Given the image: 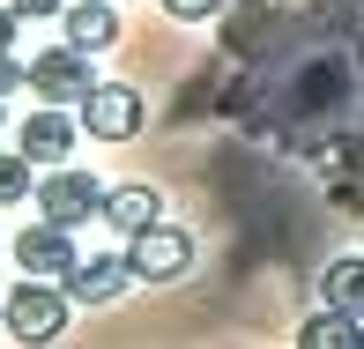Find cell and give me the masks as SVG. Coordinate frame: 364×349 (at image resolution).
<instances>
[{"mask_svg": "<svg viewBox=\"0 0 364 349\" xmlns=\"http://www.w3.org/2000/svg\"><path fill=\"white\" fill-rule=\"evenodd\" d=\"M68 282H53V275H23L8 297H0V327H8L15 342H60L68 335Z\"/></svg>", "mask_w": 364, "mask_h": 349, "instance_id": "1", "label": "cell"}, {"mask_svg": "<svg viewBox=\"0 0 364 349\" xmlns=\"http://www.w3.org/2000/svg\"><path fill=\"white\" fill-rule=\"evenodd\" d=\"M105 193H112V186H97L90 171H75V163H45V178H38L30 201H38V215L82 230V223H105Z\"/></svg>", "mask_w": 364, "mask_h": 349, "instance_id": "2", "label": "cell"}, {"mask_svg": "<svg viewBox=\"0 0 364 349\" xmlns=\"http://www.w3.org/2000/svg\"><path fill=\"white\" fill-rule=\"evenodd\" d=\"M127 268H134V282H178L193 268V230H178V223H149L127 238Z\"/></svg>", "mask_w": 364, "mask_h": 349, "instance_id": "3", "label": "cell"}, {"mask_svg": "<svg viewBox=\"0 0 364 349\" xmlns=\"http://www.w3.org/2000/svg\"><path fill=\"white\" fill-rule=\"evenodd\" d=\"M97 53H82V45H45L38 60H30V90L45 97V104H82V97L97 90V68H90Z\"/></svg>", "mask_w": 364, "mask_h": 349, "instance_id": "4", "label": "cell"}, {"mask_svg": "<svg viewBox=\"0 0 364 349\" xmlns=\"http://www.w3.org/2000/svg\"><path fill=\"white\" fill-rule=\"evenodd\" d=\"M75 112H82V134H97V141H134L141 119H149L141 90H127V82H97Z\"/></svg>", "mask_w": 364, "mask_h": 349, "instance_id": "5", "label": "cell"}, {"mask_svg": "<svg viewBox=\"0 0 364 349\" xmlns=\"http://www.w3.org/2000/svg\"><path fill=\"white\" fill-rule=\"evenodd\" d=\"M75 260H82V253H75V230L53 223V215H38V223L15 230V268H23V275H53V282H68Z\"/></svg>", "mask_w": 364, "mask_h": 349, "instance_id": "6", "label": "cell"}, {"mask_svg": "<svg viewBox=\"0 0 364 349\" xmlns=\"http://www.w3.org/2000/svg\"><path fill=\"white\" fill-rule=\"evenodd\" d=\"M75 141H82V112H68V104H38L23 127H15V149L38 156V163H68Z\"/></svg>", "mask_w": 364, "mask_h": 349, "instance_id": "7", "label": "cell"}, {"mask_svg": "<svg viewBox=\"0 0 364 349\" xmlns=\"http://www.w3.org/2000/svg\"><path fill=\"white\" fill-rule=\"evenodd\" d=\"M134 282V268H127V253H90V260H75V275H68V297L75 305H112V297Z\"/></svg>", "mask_w": 364, "mask_h": 349, "instance_id": "8", "label": "cell"}, {"mask_svg": "<svg viewBox=\"0 0 364 349\" xmlns=\"http://www.w3.org/2000/svg\"><path fill=\"white\" fill-rule=\"evenodd\" d=\"M60 30H68V45H82V53H112V45H119L112 0H68V8H60Z\"/></svg>", "mask_w": 364, "mask_h": 349, "instance_id": "9", "label": "cell"}, {"mask_svg": "<svg viewBox=\"0 0 364 349\" xmlns=\"http://www.w3.org/2000/svg\"><path fill=\"white\" fill-rule=\"evenodd\" d=\"M156 215H164V193H156V186H141V178H134V186H112V193H105V223H112V230H127V238H134V230H149Z\"/></svg>", "mask_w": 364, "mask_h": 349, "instance_id": "10", "label": "cell"}, {"mask_svg": "<svg viewBox=\"0 0 364 349\" xmlns=\"http://www.w3.org/2000/svg\"><path fill=\"white\" fill-rule=\"evenodd\" d=\"M305 349H364V312H342V305H320L305 327H297Z\"/></svg>", "mask_w": 364, "mask_h": 349, "instance_id": "11", "label": "cell"}, {"mask_svg": "<svg viewBox=\"0 0 364 349\" xmlns=\"http://www.w3.org/2000/svg\"><path fill=\"white\" fill-rule=\"evenodd\" d=\"M320 297H327V305H342V312H364V260H357V253L327 260V275H320Z\"/></svg>", "mask_w": 364, "mask_h": 349, "instance_id": "12", "label": "cell"}, {"mask_svg": "<svg viewBox=\"0 0 364 349\" xmlns=\"http://www.w3.org/2000/svg\"><path fill=\"white\" fill-rule=\"evenodd\" d=\"M38 193V156H0V208H15V201H30Z\"/></svg>", "mask_w": 364, "mask_h": 349, "instance_id": "13", "label": "cell"}, {"mask_svg": "<svg viewBox=\"0 0 364 349\" xmlns=\"http://www.w3.org/2000/svg\"><path fill=\"white\" fill-rule=\"evenodd\" d=\"M164 15H178V23H208V15H223L230 0H156Z\"/></svg>", "mask_w": 364, "mask_h": 349, "instance_id": "14", "label": "cell"}, {"mask_svg": "<svg viewBox=\"0 0 364 349\" xmlns=\"http://www.w3.org/2000/svg\"><path fill=\"white\" fill-rule=\"evenodd\" d=\"M15 90H30V60L0 53V97H15Z\"/></svg>", "mask_w": 364, "mask_h": 349, "instance_id": "15", "label": "cell"}, {"mask_svg": "<svg viewBox=\"0 0 364 349\" xmlns=\"http://www.w3.org/2000/svg\"><path fill=\"white\" fill-rule=\"evenodd\" d=\"M8 8H15V15H23V23H53V15H60V8H68V0H8Z\"/></svg>", "mask_w": 364, "mask_h": 349, "instance_id": "16", "label": "cell"}, {"mask_svg": "<svg viewBox=\"0 0 364 349\" xmlns=\"http://www.w3.org/2000/svg\"><path fill=\"white\" fill-rule=\"evenodd\" d=\"M15 30H23V15H15V8H0V53H15Z\"/></svg>", "mask_w": 364, "mask_h": 349, "instance_id": "17", "label": "cell"}, {"mask_svg": "<svg viewBox=\"0 0 364 349\" xmlns=\"http://www.w3.org/2000/svg\"><path fill=\"white\" fill-rule=\"evenodd\" d=\"M0 119H8V104H0Z\"/></svg>", "mask_w": 364, "mask_h": 349, "instance_id": "18", "label": "cell"}]
</instances>
